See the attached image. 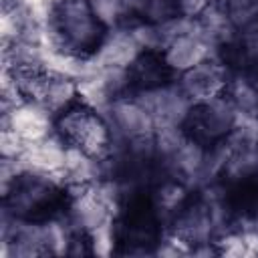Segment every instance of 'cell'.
Returning a JSON list of instances; mask_svg holds the SVG:
<instances>
[{
	"mask_svg": "<svg viewBox=\"0 0 258 258\" xmlns=\"http://www.w3.org/2000/svg\"><path fill=\"white\" fill-rule=\"evenodd\" d=\"M89 0H54L46 14V46L91 56L107 34Z\"/></svg>",
	"mask_w": 258,
	"mask_h": 258,
	"instance_id": "cell-1",
	"label": "cell"
},
{
	"mask_svg": "<svg viewBox=\"0 0 258 258\" xmlns=\"http://www.w3.org/2000/svg\"><path fill=\"white\" fill-rule=\"evenodd\" d=\"M2 210L18 220H48L64 214L69 187L56 175L24 167L2 194Z\"/></svg>",
	"mask_w": 258,
	"mask_h": 258,
	"instance_id": "cell-2",
	"label": "cell"
},
{
	"mask_svg": "<svg viewBox=\"0 0 258 258\" xmlns=\"http://www.w3.org/2000/svg\"><path fill=\"white\" fill-rule=\"evenodd\" d=\"M54 133L67 145L81 147L99 159H105L115 145V137L105 115L83 101L54 117Z\"/></svg>",
	"mask_w": 258,
	"mask_h": 258,
	"instance_id": "cell-3",
	"label": "cell"
},
{
	"mask_svg": "<svg viewBox=\"0 0 258 258\" xmlns=\"http://www.w3.org/2000/svg\"><path fill=\"white\" fill-rule=\"evenodd\" d=\"M236 121H238V111L224 93L194 103L183 121V131L191 141L204 147H212L224 141L232 133Z\"/></svg>",
	"mask_w": 258,
	"mask_h": 258,
	"instance_id": "cell-4",
	"label": "cell"
},
{
	"mask_svg": "<svg viewBox=\"0 0 258 258\" xmlns=\"http://www.w3.org/2000/svg\"><path fill=\"white\" fill-rule=\"evenodd\" d=\"M167 232L177 236L189 248V252L194 246L214 242L220 236L212 206L204 198L202 191H198V189L191 191V196L185 200V204L169 220Z\"/></svg>",
	"mask_w": 258,
	"mask_h": 258,
	"instance_id": "cell-5",
	"label": "cell"
},
{
	"mask_svg": "<svg viewBox=\"0 0 258 258\" xmlns=\"http://www.w3.org/2000/svg\"><path fill=\"white\" fill-rule=\"evenodd\" d=\"M103 115L117 143H131L153 137L155 121L135 95H125L111 101Z\"/></svg>",
	"mask_w": 258,
	"mask_h": 258,
	"instance_id": "cell-6",
	"label": "cell"
},
{
	"mask_svg": "<svg viewBox=\"0 0 258 258\" xmlns=\"http://www.w3.org/2000/svg\"><path fill=\"white\" fill-rule=\"evenodd\" d=\"M143 107L151 113L155 127L159 125H177L183 127V121L191 109V99L181 91L177 81H171L163 87L151 89V91H141L133 93Z\"/></svg>",
	"mask_w": 258,
	"mask_h": 258,
	"instance_id": "cell-7",
	"label": "cell"
},
{
	"mask_svg": "<svg viewBox=\"0 0 258 258\" xmlns=\"http://www.w3.org/2000/svg\"><path fill=\"white\" fill-rule=\"evenodd\" d=\"M230 75L232 73L216 56H212V58H206L200 64L191 67L189 71L177 75L175 81L181 87V91L191 99V103H198V101H206V99L224 95Z\"/></svg>",
	"mask_w": 258,
	"mask_h": 258,
	"instance_id": "cell-8",
	"label": "cell"
},
{
	"mask_svg": "<svg viewBox=\"0 0 258 258\" xmlns=\"http://www.w3.org/2000/svg\"><path fill=\"white\" fill-rule=\"evenodd\" d=\"M141 44L135 38L129 24L109 28L97 50L89 56L97 69H129L131 62L141 54Z\"/></svg>",
	"mask_w": 258,
	"mask_h": 258,
	"instance_id": "cell-9",
	"label": "cell"
},
{
	"mask_svg": "<svg viewBox=\"0 0 258 258\" xmlns=\"http://www.w3.org/2000/svg\"><path fill=\"white\" fill-rule=\"evenodd\" d=\"M2 125L18 133L26 143H32L54 133V115L44 105L24 99L2 113Z\"/></svg>",
	"mask_w": 258,
	"mask_h": 258,
	"instance_id": "cell-10",
	"label": "cell"
},
{
	"mask_svg": "<svg viewBox=\"0 0 258 258\" xmlns=\"http://www.w3.org/2000/svg\"><path fill=\"white\" fill-rule=\"evenodd\" d=\"M161 52H163V58H165L167 67L171 69V73L175 77L181 75V73H185V71H189L191 67L200 64L202 60L216 56L214 44L206 36H202V32H198L196 24H194L191 30L173 36L163 46Z\"/></svg>",
	"mask_w": 258,
	"mask_h": 258,
	"instance_id": "cell-11",
	"label": "cell"
},
{
	"mask_svg": "<svg viewBox=\"0 0 258 258\" xmlns=\"http://www.w3.org/2000/svg\"><path fill=\"white\" fill-rule=\"evenodd\" d=\"M131 95L141 91H151L175 81V75L167 67L161 50H141V54L127 69Z\"/></svg>",
	"mask_w": 258,
	"mask_h": 258,
	"instance_id": "cell-12",
	"label": "cell"
},
{
	"mask_svg": "<svg viewBox=\"0 0 258 258\" xmlns=\"http://www.w3.org/2000/svg\"><path fill=\"white\" fill-rule=\"evenodd\" d=\"M67 149H69V145L56 133H50L38 141L26 143V149H24L20 161L26 169H34V171H42V173L60 177L64 159H67Z\"/></svg>",
	"mask_w": 258,
	"mask_h": 258,
	"instance_id": "cell-13",
	"label": "cell"
},
{
	"mask_svg": "<svg viewBox=\"0 0 258 258\" xmlns=\"http://www.w3.org/2000/svg\"><path fill=\"white\" fill-rule=\"evenodd\" d=\"M36 103L44 105L54 117L60 115L62 111H67L69 107H73L75 103L81 101L79 95V81L67 75H58V73H50L44 71L38 91L34 95Z\"/></svg>",
	"mask_w": 258,
	"mask_h": 258,
	"instance_id": "cell-14",
	"label": "cell"
},
{
	"mask_svg": "<svg viewBox=\"0 0 258 258\" xmlns=\"http://www.w3.org/2000/svg\"><path fill=\"white\" fill-rule=\"evenodd\" d=\"M103 177V163L99 157L87 153L81 147L69 145L64 167L60 173V179L67 183V187L77 185H91Z\"/></svg>",
	"mask_w": 258,
	"mask_h": 258,
	"instance_id": "cell-15",
	"label": "cell"
},
{
	"mask_svg": "<svg viewBox=\"0 0 258 258\" xmlns=\"http://www.w3.org/2000/svg\"><path fill=\"white\" fill-rule=\"evenodd\" d=\"M194 20H196L198 32H202V36H206L214 44V48H218L220 44L238 36V30H236L230 14H228L224 0H216Z\"/></svg>",
	"mask_w": 258,
	"mask_h": 258,
	"instance_id": "cell-16",
	"label": "cell"
},
{
	"mask_svg": "<svg viewBox=\"0 0 258 258\" xmlns=\"http://www.w3.org/2000/svg\"><path fill=\"white\" fill-rule=\"evenodd\" d=\"M226 95L236 107L238 115L258 119V79L250 73H232Z\"/></svg>",
	"mask_w": 258,
	"mask_h": 258,
	"instance_id": "cell-17",
	"label": "cell"
},
{
	"mask_svg": "<svg viewBox=\"0 0 258 258\" xmlns=\"http://www.w3.org/2000/svg\"><path fill=\"white\" fill-rule=\"evenodd\" d=\"M177 16H181L177 0H135L133 20L161 26Z\"/></svg>",
	"mask_w": 258,
	"mask_h": 258,
	"instance_id": "cell-18",
	"label": "cell"
},
{
	"mask_svg": "<svg viewBox=\"0 0 258 258\" xmlns=\"http://www.w3.org/2000/svg\"><path fill=\"white\" fill-rule=\"evenodd\" d=\"M89 4L107 28H115L127 22L125 0H89Z\"/></svg>",
	"mask_w": 258,
	"mask_h": 258,
	"instance_id": "cell-19",
	"label": "cell"
},
{
	"mask_svg": "<svg viewBox=\"0 0 258 258\" xmlns=\"http://www.w3.org/2000/svg\"><path fill=\"white\" fill-rule=\"evenodd\" d=\"M24 149H26V141L18 133H14L10 127L2 125V131H0V157L2 159H20Z\"/></svg>",
	"mask_w": 258,
	"mask_h": 258,
	"instance_id": "cell-20",
	"label": "cell"
},
{
	"mask_svg": "<svg viewBox=\"0 0 258 258\" xmlns=\"http://www.w3.org/2000/svg\"><path fill=\"white\" fill-rule=\"evenodd\" d=\"M216 0H177L181 16H187V18H198Z\"/></svg>",
	"mask_w": 258,
	"mask_h": 258,
	"instance_id": "cell-21",
	"label": "cell"
}]
</instances>
